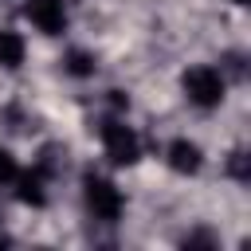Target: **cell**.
I'll list each match as a JSON object with an SVG mask.
<instances>
[{"label":"cell","mask_w":251,"mask_h":251,"mask_svg":"<svg viewBox=\"0 0 251 251\" xmlns=\"http://www.w3.org/2000/svg\"><path fill=\"white\" fill-rule=\"evenodd\" d=\"M20 200H24V204H43V200H47V196H43V176H39V173L20 176Z\"/></svg>","instance_id":"cell-7"},{"label":"cell","mask_w":251,"mask_h":251,"mask_svg":"<svg viewBox=\"0 0 251 251\" xmlns=\"http://www.w3.org/2000/svg\"><path fill=\"white\" fill-rule=\"evenodd\" d=\"M231 173H235L239 180H247V153H235V161H231Z\"/></svg>","instance_id":"cell-9"},{"label":"cell","mask_w":251,"mask_h":251,"mask_svg":"<svg viewBox=\"0 0 251 251\" xmlns=\"http://www.w3.org/2000/svg\"><path fill=\"white\" fill-rule=\"evenodd\" d=\"M0 243H4V231H0Z\"/></svg>","instance_id":"cell-11"},{"label":"cell","mask_w":251,"mask_h":251,"mask_svg":"<svg viewBox=\"0 0 251 251\" xmlns=\"http://www.w3.org/2000/svg\"><path fill=\"white\" fill-rule=\"evenodd\" d=\"M24 59V39L16 31H0V63L4 67H16Z\"/></svg>","instance_id":"cell-6"},{"label":"cell","mask_w":251,"mask_h":251,"mask_svg":"<svg viewBox=\"0 0 251 251\" xmlns=\"http://www.w3.org/2000/svg\"><path fill=\"white\" fill-rule=\"evenodd\" d=\"M184 94L196 102V106H216L224 98V75L216 67H192L184 75Z\"/></svg>","instance_id":"cell-1"},{"label":"cell","mask_w":251,"mask_h":251,"mask_svg":"<svg viewBox=\"0 0 251 251\" xmlns=\"http://www.w3.org/2000/svg\"><path fill=\"white\" fill-rule=\"evenodd\" d=\"M102 145H106V157L118 161V165H133L137 161V133L122 122H106L102 126Z\"/></svg>","instance_id":"cell-2"},{"label":"cell","mask_w":251,"mask_h":251,"mask_svg":"<svg viewBox=\"0 0 251 251\" xmlns=\"http://www.w3.org/2000/svg\"><path fill=\"white\" fill-rule=\"evenodd\" d=\"M169 165H173L176 173H196V169H200V149H196L192 141H173V145H169Z\"/></svg>","instance_id":"cell-5"},{"label":"cell","mask_w":251,"mask_h":251,"mask_svg":"<svg viewBox=\"0 0 251 251\" xmlns=\"http://www.w3.org/2000/svg\"><path fill=\"white\" fill-rule=\"evenodd\" d=\"M71 71H75V75H86V71H90V59H86V55H71Z\"/></svg>","instance_id":"cell-10"},{"label":"cell","mask_w":251,"mask_h":251,"mask_svg":"<svg viewBox=\"0 0 251 251\" xmlns=\"http://www.w3.org/2000/svg\"><path fill=\"white\" fill-rule=\"evenodd\" d=\"M27 20L47 31V35H59L63 24H67V12H63V0H27Z\"/></svg>","instance_id":"cell-4"},{"label":"cell","mask_w":251,"mask_h":251,"mask_svg":"<svg viewBox=\"0 0 251 251\" xmlns=\"http://www.w3.org/2000/svg\"><path fill=\"white\" fill-rule=\"evenodd\" d=\"M86 204L98 220H118L122 216V192L102 176H86Z\"/></svg>","instance_id":"cell-3"},{"label":"cell","mask_w":251,"mask_h":251,"mask_svg":"<svg viewBox=\"0 0 251 251\" xmlns=\"http://www.w3.org/2000/svg\"><path fill=\"white\" fill-rule=\"evenodd\" d=\"M0 180H16V161L8 157V149H0Z\"/></svg>","instance_id":"cell-8"}]
</instances>
